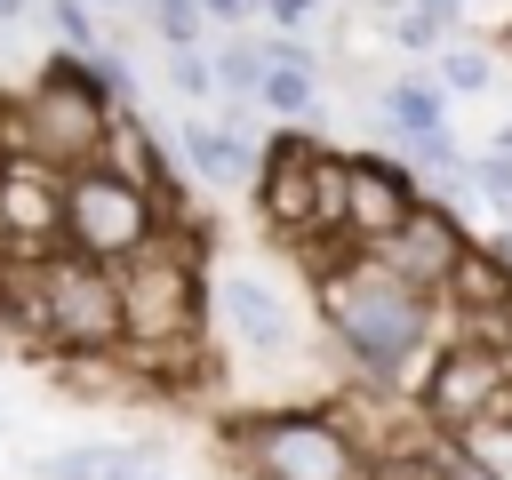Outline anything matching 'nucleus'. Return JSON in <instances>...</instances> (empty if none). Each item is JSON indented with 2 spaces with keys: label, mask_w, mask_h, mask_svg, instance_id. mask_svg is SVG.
Segmentation results:
<instances>
[{
  "label": "nucleus",
  "mask_w": 512,
  "mask_h": 480,
  "mask_svg": "<svg viewBox=\"0 0 512 480\" xmlns=\"http://www.w3.org/2000/svg\"><path fill=\"white\" fill-rule=\"evenodd\" d=\"M48 24H56V40H64V56H104V40H96V8L88 0H48Z\"/></svg>",
  "instance_id": "nucleus-21"
},
{
  "label": "nucleus",
  "mask_w": 512,
  "mask_h": 480,
  "mask_svg": "<svg viewBox=\"0 0 512 480\" xmlns=\"http://www.w3.org/2000/svg\"><path fill=\"white\" fill-rule=\"evenodd\" d=\"M208 304H216L224 336H232L248 360H288V344H296V312H288V296H280L264 272H248V264L208 272Z\"/></svg>",
  "instance_id": "nucleus-11"
},
{
  "label": "nucleus",
  "mask_w": 512,
  "mask_h": 480,
  "mask_svg": "<svg viewBox=\"0 0 512 480\" xmlns=\"http://www.w3.org/2000/svg\"><path fill=\"white\" fill-rule=\"evenodd\" d=\"M424 208V192H416V176L400 168V160H384V152H344V248H384L408 216Z\"/></svg>",
  "instance_id": "nucleus-10"
},
{
  "label": "nucleus",
  "mask_w": 512,
  "mask_h": 480,
  "mask_svg": "<svg viewBox=\"0 0 512 480\" xmlns=\"http://www.w3.org/2000/svg\"><path fill=\"white\" fill-rule=\"evenodd\" d=\"M208 8V24H224V32H248L256 16H264V0H200Z\"/></svg>",
  "instance_id": "nucleus-25"
},
{
  "label": "nucleus",
  "mask_w": 512,
  "mask_h": 480,
  "mask_svg": "<svg viewBox=\"0 0 512 480\" xmlns=\"http://www.w3.org/2000/svg\"><path fill=\"white\" fill-rule=\"evenodd\" d=\"M472 200H488V208H496V224L512 216V152H496V144H488V152H472Z\"/></svg>",
  "instance_id": "nucleus-22"
},
{
  "label": "nucleus",
  "mask_w": 512,
  "mask_h": 480,
  "mask_svg": "<svg viewBox=\"0 0 512 480\" xmlns=\"http://www.w3.org/2000/svg\"><path fill=\"white\" fill-rule=\"evenodd\" d=\"M216 440L248 480H376L368 448L328 408H240L216 424Z\"/></svg>",
  "instance_id": "nucleus-5"
},
{
  "label": "nucleus",
  "mask_w": 512,
  "mask_h": 480,
  "mask_svg": "<svg viewBox=\"0 0 512 480\" xmlns=\"http://www.w3.org/2000/svg\"><path fill=\"white\" fill-rule=\"evenodd\" d=\"M144 16H152V32H160V48H168V56L208 40V8H200V0H144Z\"/></svg>",
  "instance_id": "nucleus-20"
},
{
  "label": "nucleus",
  "mask_w": 512,
  "mask_h": 480,
  "mask_svg": "<svg viewBox=\"0 0 512 480\" xmlns=\"http://www.w3.org/2000/svg\"><path fill=\"white\" fill-rule=\"evenodd\" d=\"M312 8H320V0H264V24H272L280 40H304V24H312Z\"/></svg>",
  "instance_id": "nucleus-24"
},
{
  "label": "nucleus",
  "mask_w": 512,
  "mask_h": 480,
  "mask_svg": "<svg viewBox=\"0 0 512 480\" xmlns=\"http://www.w3.org/2000/svg\"><path fill=\"white\" fill-rule=\"evenodd\" d=\"M112 104L96 88V72L80 56H56L16 104H0V144L8 160H40L56 176H80V168H104V144H112Z\"/></svg>",
  "instance_id": "nucleus-4"
},
{
  "label": "nucleus",
  "mask_w": 512,
  "mask_h": 480,
  "mask_svg": "<svg viewBox=\"0 0 512 480\" xmlns=\"http://www.w3.org/2000/svg\"><path fill=\"white\" fill-rule=\"evenodd\" d=\"M208 272H200V232L192 224H168L144 256H128L120 264V320H128V352L120 360H136V368H176V360H192V344H200V312H208V288H200Z\"/></svg>",
  "instance_id": "nucleus-3"
},
{
  "label": "nucleus",
  "mask_w": 512,
  "mask_h": 480,
  "mask_svg": "<svg viewBox=\"0 0 512 480\" xmlns=\"http://www.w3.org/2000/svg\"><path fill=\"white\" fill-rule=\"evenodd\" d=\"M416 8H432V16H448V24L464 16V0H416Z\"/></svg>",
  "instance_id": "nucleus-28"
},
{
  "label": "nucleus",
  "mask_w": 512,
  "mask_h": 480,
  "mask_svg": "<svg viewBox=\"0 0 512 480\" xmlns=\"http://www.w3.org/2000/svg\"><path fill=\"white\" fill-rule=\"evenodd\" d=\"M504 224H512V216H504Z\"/></svg>",
  "instance_id": "nucleus-33"
},
{
  "label": "nucleus",
  "mask_w": 512,
  "mask_h": 480,
  "mask_svg": "<svg viewBox=\"0 0 512 480\" xmlns=\"http://www.w3.org/2000/svg\"><path fill=\"white\" fill-rule=\"evenodd\" d=\"M24 8H32V0H0V24H16V16H24Z\"/></svg>",
  "instance_id": "nucleus-29"
},
{
  "label": "nucleus",
  "mask_w": 512,
  "mask_h": 480,
  "mask_svg": "<svg viewBox=\"0 0 512 480\" xmlns=\"http://www.w3.org/2000/svg\"><path fill=\"white\" fill-rule=\"evenodd\" d=\"M0 288H8V264H0Z\"/></svg>",
  "instance_id": "nucleus-32"
},
{
  "label": "nucleus",
  "mask_w": 512,
  "mask_h": 480,
  "mask_svg": "<svg viewBox=\"0 0 512 480\" xmlns=\"http://www.w3.org/2000/svg\"><path fill=\"white\" fill-rule=\"evenodd\" d=\"M208 56H216V96H224V104H256V88H264V72H272L264 32H224Z\"/></svg>",
  "instance_id": "nucleus-16"
},
{
  "label": "nucleus",
  "mask_w": 512,
  "mask_h": 480,
  "mask_svg": "<svg viewBox=\"0 0 512 480\" xmlns=\"http://www.w3.org/2000/svg\"><path fill=\"white\" fill-rule=\"evenodd\" d=\"M88 8H144V0H88Z\"/></svg>",
  "instance_id": "nucleus-30"
},
{
  "label": "nucleus",
  "mask_w": 512,
  "mask_h": 480,
  "mask_svg": "<svg viewBox=\"0 0 512 480\" xmlns=\"http://www.w3.org/2000/svg\"><path fill=\"white\" fill-rule=\"evenodd\" d=\"M176 160H184L208 192H256V176H264V144L232 136V128L208 120V112H184V120H176Z\"/></svg>",
  "instance_id": "nucleus-12"
},
{
  "label": "nucleus",
  "mask_w": 512,
  "mask_h": 480,
  "mask_svg": "<svg viewBox=\"0 0 512 480\" xmlns=\"http://www.w3.org/2000/svg\"><path fill=\"white\" fill-rule=\"evenodd\" d=\"M472 240H480V232H472L456 208L424 200V208H416V216H408V224H400L384 248H368V256H376L384 272H400L408 288H424V296H448V288H456V272H464V256H472Z\"/></svg>",
  "instance_id": "nucleus-9"
},
{
  "label": "nucleus",
  "mask_w": 512,
  "mask_h": 480,
  "mask_svg": "<svg viewBox=\"0 0 512 480\" xmlns=\"http://www.w3.org/2000/svg\"><path fill=\"white\" fill-rule=\"evenodd\" d=\"M384 32H392V48L416 56V64H440V48H448V16H432V8H416V0H408Z\"/></svg>",
  "instance_id": "nucleus-18"
},
{
  "label": "nucleus",
  "mask_w": 512,
  "mask_h": 480,
  "mask_svg": "<svg viewBox=\"0 0 512 480\" xmlns=\"http://www.w3.org/2000/svg\"><path fill=\"white\" fill-rule=\"evenodd\" d=\"M320 320H328V336L344 344V360L368 384H400L432 344V296L408 288L400 272H384L360 248L320 264Z\"/></svg>",
  "instance_id": "nucleus-1"
},
{
  "label": "nucleus",
  "mask_w": 512,
  "mask_h": 480,
  "mask_svg": "<svg viewBox=\"0 0 512 480\" xmlns=\"http://www.w3.org/2000/svg\"><path fill=\"white\" fill-rule=\"evenodd\" d=\"M136 480H168V472H160V464H144V472H136Z\"/></svg>",
  "instance_id": "nucleus-31"
},
{
  "label": "nucleus",
  "mask_w": 512,
  "mask_h": 480,
  "mask_svg": "<svg viewBox=\"0 0 512 480\" xmlns=\"http://www.w3.org/2000/svg\"><path fill=\"white\" fill-rule=\"evenodd\" d=\"M0 312H8L24 336H40L48 352H64V360H120V352H128L120 272L72 256V248L48 256V264H32V272H8Z\"/></svg>",
  "instance_id": "nucleus-2"
},
{
  "label": "nucleus",
  "mask_w": 512,
  "mask_h": 480,
  "mask_svg": "<svg viewBox=\"0 0 512 480\" xmlns=\"http://www.w3.org/2000/svg\"><path fill=\"white\" fill-rule=\"evenodd\" d=\"M432 72H440V88H448V96H480V88L496 80V48H472V40H448Z\"/></svg>",
  "instance_id": "nucleus-19"
},
{
  "label": "nucleus",
  "mask_w": 512,
  "mask_h": 480,
  "mask_svg": "<svg viewBox=\"0 0 512 480\" xmlns=\"http://www.w3.org/2000/svg\"><path fill=\"white\" fill-rule=\"evenodd\" d=\"M64 256V176L40 160H8L0 168V264L32 272Z\"/></svg>",
  "instance_id": "nucleus-8"
},
{
  "label": "nucleus",
  "mask_w": 512,
  "mask_h": 480,
  "mask_svg": "<svg viewBox=\"0 0 512 480\" xmlns=\"http://www.w3.org/2000/svg\"><path fill=\"white\" fill-rule=\"evenodd\" d=\"M168 88H176L184 104H208V96H216V56H208V48H176V56H168Z\"/></svg>",
  "instance_id": "nucleus-23"
},
{
  "label": "nucleus",
  "mask_w": 512,
  "mask_h": 480,
  "mask_svg": "<svg viewBox=\"0 0 512 480\" xmlns=\"http://www.w3.org/2000/svg\"><path fill=\"white\" fill-rule=\"evenodd\" d=\"M480 240H488V256H496V264L512 272V224H496V232H480Z\"/></svg>",
  "instance_id": "nucleus-26"
},
{
  "label": "nucleus",
  "mask_w": 512,
  "mask_h": 480,
  "mask_svg": "<svg viewBox=\"0 0 512 480\" xmlns=\"http://www.w3.org/2000/svg\"><path fill=\"white\" fill-rule=\"evenodd\" d=\"M416 416L440 440H464L488 416H512V360L496 352V336L464 328L456 344H432L424 376H416Z\"/></svg>",
  "instance_id": "nucleus-7"
},
{
  "label": "nucleus",
  "mask_w": 512,
  "mask_h": 480,
  "mask_svg": "<svg viewBox=\"0 0 512 480\" xmlns=\"http://www.w3.org/2000/svg\"><path fill=\"white\" fill-rule=\"evenodd\" d=\"M488 336H496V352H504V360H512V304H504V320H496V328H488Z\"/></svg>",
  "instance_id": "nucleus-27"
},
{
  "label": "nucleus",
  "mask_w": 512,
  "mask_h": 480,
  "mask_svg": "<svg viewBox=\"0 0 512 480\" xmlns=\"http://www.w3.org/2000/svg\"><path fill=\"white\" fill-rule=\"evenodd\" d=\"M144 464H160L144 440H72V448L40 456V480H136Z\"/></svg>",
  "instance_id": "nucleus-15"
},
{
  "label": "nucleus",
  "mask_w": 512,
  "mask_h": 480,
  "mask_svg": "<svg viewBox=\"0 0 512 480\" xmlns=\"http://www.w3.org/2000/svg\"><path fill=\"white\" fill-rule=\"evenodd\" d=\"M264 48H272V72L256 88V112H272L280 128H312L320 120V56H312V40L264 32Z\"/></svg>",
  "instance_id": "nucleus-13"
},
{
  "label": "nucleus",
  "mask_w": 512,
  "mask_h": 480,
  "mask_svg": "<svg viewBox=\"0 0 512 480\" xmlns=\"http://www.w3.org/2000/svg\"><path fill=\"white\" fill-rule=\"evenodd\" d=\"M448 88H440V72L432 64H416V72H400V80H384V96H376V128L392 136V152L400 144H416V136H440L448 128Z\"/></svg>",
  "instance_id": "nucleus-14"
},
{
  "label": "nucleus",
  "mask_w": 512,
  "mask_h": 480,
  "mask_svg": "<svg viewBox=\"0 0 512 480\" xmlns=\"http://www.w3.org/2000/svg\"><path fill=\"white\" fill-rule=\"evenodd\" d=\"M448 456H464V464H472V472H488V480H512V416L472 424L464 440H448Z\"/></svg>",
  "instance_id": "nucleus-17"
},
{
  "label": "nucleus",
  "mask_w": 512,
  "mask_h": 480,
  "mask_svg": "<svg viewBox=\"0 0 512 480\" xmlns=\"http://www.w3.org/2000/svg\"><path fill=\"white\" fill-rule=\"evenodd\" d=\"M168 224H176V216H168L144 184L112 176V168H80V176H64V248L88 256V264H112V272H120V264L144 256Z\"/></svg>",
  "instance_id": "nucleus-6"
}]
</instances>
